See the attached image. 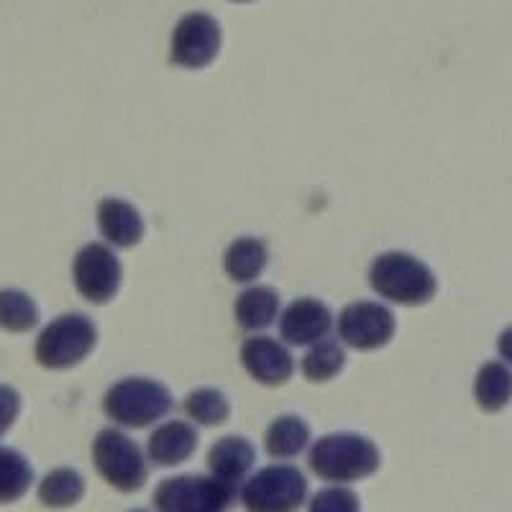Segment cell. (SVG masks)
<instances>
[{"instance_id": "9a60e30c", "label": "cell", "mask_w": 512, "mask_h": 512, "mask_svg": "<svg viewBox=\"0 0 512 512\" xmlns=\"http://www.w3.org/2000/svg\"><path fill=\"white\" fill-rule=\"evenodd\" d=\"M256 464V448L244 436L218 438L208 451V472L228 487H239L246 482Z\"/></svg>"}, {"instance_id": "7a4b0ae2", "label": "cell", "mask_w": 512, "mask_h": 512, "mask_svg": "<svg viewBox=\"0 0 512 512\" xmlns=\"http://www.w3.org/2000/svg\"><path fill=\"white\" fill-rule=\"evenodd\" d=\"M369 287L392 305L431 303L438 292L433 269L408 251H384L369 264Z\"/></svg>"}, {"instance_id": "3957f363", "label": "cell", "mask_w": 512, "mask_h": 512, "mask_svg": "<svg viewBox=\"0 0 512 512\" xmlns=\"http://www.w3.org/2000/svg\"><path fill=\"white\" fill-rule=\"evenodd\" d=\"M175 400L162 382L149 377H126L111 384L103 397L105 415L121 428H149L167 418Z\"/></svg>"}, {"instance_id": "ac0fdd59", "label": "cell", "mask_w": 512, "mask_h": 512, "mask_svg": "<svg viewBox=\"0 0 512 512\" xmlns=\"http://www.w3.org/2000/svg\"><path fill=\"white\" fill-rule=\"evenodd\" d=\"M310 446V425L300 415H280L264 433V448L277 461H290Z\"/></svg>"}, {"instance_id": "2e32d148", "label": "cell", "mask_w": 512, "mask_h": 512, "mask_svg": "<svg viewBox=\"0 0 512 512\" xmlns=\"http://www.w3.org/2000/svg\"><path fill=\"white\" fill-rule=\"evenodd\" d=\"M233 315L244 331H267L280 318V295L267 285H249L233 305Z\"/></svg>"}, {"instance_id": "484cf974", "label": "cell", "mask_w": 512, "mask_h": 512, "mask_svg": "<svg viewBox=\"0 0 512 512\" xmlns=\"http://www.w3.org/2000/svg\"><path fill=\"white\" fill-rule=\"evenodd\" d=\"M18 413H21V395H18V390H13L8 384H0V438L11 431Z\"/></svg>"}, {"instance_id": "ba28073f", "label": "cell", "mask_w": 512, "mask_h": 512, "mask_svg": "<svg viewBox=\"0 0 512 512\" xmlns=\"http://www.w3.org/2000/svg\"><path fill=\"white\" fill-rule=\"evenodd\" d=\"M72 282L88 303H111L123 282V267L118 262L116 249L100 241L82 246L72 262Z\"/></svg>"}, {"instance_id": "ffe728a7", "label": "cell", "mask_w": 512, "mask_h": 512, "mask_svg": "<svg viewBox=\"0 0 512 512\" xmlns=\"http://www.w3.org/2000/svg\"><path fill=\"white\" fill-rule=\"evenodd\" d=\"M85 497V479L75 469H54L39 482V502L52 510H64L72 507Z\"/></svg>"}, {"instance_id": "4316f807", "label": "cell", "mask_w": 512, "mask_h": 512, "mask_svg": "<svg viewBox=\"0 0 512 512\" xmlns=\"http://www.w3.org/2000/svg\"><path fill=\"white\" fill-rule=\"evenodd\" d=\"M497 351H500L502 361H507L512 367V326L500 333V338H497Z\"/></svg>"}, {"instance_id": "6da1fadb", "label": "cell", "mask_w": 512, "mask_h": 512, "mask_svg": "<svg viewBox=\"0 0 512 512\" xmlns=\"http://www.w3.org/2000/svg\"><path fill=\"white\" fill-rule=\"evenodd\" d=\"M382 464L379 448L359 433H328L310 443V472L323 482L351 484L372 477Z\"/></svg>"}, {"instance_id": "cb8c5ba5", "label": "cell", "mask_w": 512, "mask_h": 512, "mask_svg": "<svg viewBox=\"0 0 512 512\" xmlns=\"http://www.w3.org/2000/svg\"><path fill=\"white\" fill-rule=\"evenodd\" d=\"M39 323V308L24 290H0V328L8 333H26Z\"/></svg>"}, {"instance_id": "7c38bea8", "label": "cell", "mask_w": 512, "mask_h": 512, "mask_svg": "<svg viewBox=\"0 0 512 512\" xmlns=\"http://www.w3.org/2000/svg\"><path fill=\"white\" fill-rule=\"evenodd\" d=\"M333 313L315 297H297L280 313V338L287 346H313L333 331Z\"/></svg>"}, {"instance_id": "d4e9b609", "label": "cell", "mask_w": 512, "mask_h": 512, "mask_svg": "<svg viewBox=\"0 0 512 512\" xmlns=\"http://www.w3.org/2000/svg\"><path fill=\"white\" fill-rule=\"evenodd\" d=\"M308 512H361V505L354 489L346 484H333L310 497Z\"/></svg>"}, {"instance_id": "30bf717a", "label": "cell", "mask_w": 512, "mask_h": 512, "mask_svg": "<svg viewBox=\"0 0 512 512\" xmlns=\"http://www.w3.org/2000/svg\"><path fill=\"white\" fill-rule=\"evenodd\" d=\"M221 52V26L208 13H187L172 31L169 59L182 70H203Z\"/></svg>"}, {"instance_id": "d6986e66", "label": "cell", "mask_w": 512, "mask_h": 512, "mask_svg": "<svg viewBox=\"0 0 512 512\" xmlns=\"http://www.w3.org/2000/svg\"><path fill=\"white\" fill-rule=\"evenodd\" d=\"M474 400L484 413H500L512 400V372L502 361H487L474 379Z\"/></svg>"}, {"instance_id": "8fae6325", "label": "cell", "mask_w": 512, "mask_h": 512, "mask_svg": "<svg viewBox=\"0 0 512 512\" xmlns=\"http://www.w3.org/2000/svg\"><path fill=\"white\" fill-rule=\"evenodd\" d=\"M241 367L246 369L254 382L264 387H280L295 374V359L290 346L282 344L280 338L272 336H251L241 346Z\"/></svg>"}, {"instance_id": "8992f818", "label": "cell", "mask_w": 512, "mask_h": 512, "mask_svg": "<svg viewBox=\"0 0 512 512\" xmlns=\"http://www.w3.org/2000/svg\"><path fill=\"white\" fill-rule=\"evenodd\" d=\"M93 464L118 492H139L149 479V459L121 428H103L93 441Z\"/></svg>"}, {"instance_id": "e0dca14e", "label": "cell", "mask_w": 512, "mask_h": 512, "mask_svg": "<svg viewBox=\"0 0 512 512\" xmlns=\"http://www.w3.org/2000/svg\"><path fill=\"white\" fill-rule=\"evenodd\" d=\"M267 264L269 249L256 236H241V239L231 241L223 254V269H226L228 280L239 282V285H251L259 280Z\"/></svg>"}, {"instance_id": "277c9868", "label": "cell", "mask_w": 512, "mask_h": 512, "mask_svg": "<svg viewBox=\"0 0 512 512\" xmlns=\"http://www.w3.org/2000/svg\"><path fill=\"white\" fill-rule=\"evenodd\" d=\"M98 344V328L85 313H64L54 318L36 338V361L44 369L64 372L77 367Z\"/></svg>"}, {"instance_id": "4fadbf2b", "label": "cell", "mask_w": 512, "mask_h": 512, "mask_svg": "<svg viewBox=\"0 0 512 512\" xmlns=\"http://www.w3.org/2000/svg\"><path fill=\"white\" fill-rule=\"evenodd\" d=\"M198 431L190 420H164L146 438V459L154 466L185 464L198 448Z\"/></svg>"}, {"instance_id": "f1b7e54d", "label": "cell", "mask_w": 512, "mask_h": 512, "mask_svg": "<svg viewBox=\"0 0 512 512\" xmlns=\"http://www.w3.org/2000/svg\"><path fill=\"white\" fill-rule=\"evenodd\" d=\"M131 512H149V510H131Z\"/></svg>"}, {"instance_id": "5bb4252c", "label": "cell", "mask_w": 512, "mask_h": 512, "mask_svg": "<svg viewBox=\"0 0 512 512\" xmlns=\"http://www.w3.org/2000/svg\"><path fill=\"white\" fill-rule=\"evenodd\" d=\"M98 231L111 249H134L144 239L146 226L139 208L121 198H103L98 205Z\"/></svg>"}, {"instance_id": "603a6c76", "label": "cell", "mask_w": 512, "mask_h": 512, "mask_svg": "<svg viewBox=\"0 0 512 512\" xmlns=\"http://www.w3.org/2000/svg\"><path fill=\"white\" fill-rule=\"evenodd\" d=\"M182 408H185L187 420H192V425H205V428L226 423L228 415H231V402L216 387L192 390L182 402Z\"/></svg>"}, {"instance_id": "5b68a950", "label": "cell", "mask_w": 512, "mask_h": 512, "mask_svg": "<svg viewBox=\"0 0 512 512\" xmlns=\"http://www.w3.org/2000/svg\"><path fill=\"white\" fill-rule=\"evenodd\" d=\"M308 500V479L290 464H272L249 474L241 484L246 512H297Z\"/></svg>"}, {"instance_id": "9c48e42d", "label": "cell", "mask_w": 512, "mask_h": 512, "mask_svg": "<svg viewBox=\"0 0 512 512\" xmlns=\"http://www.w3.org/2000/svg\"><path fill=\"white\" fill-rule=\"evenodd\" d=\"M341 344L354 351H377L392 341L397 331L395 313L377 300H356L346 305L336 320Z\"/></svg>"}, {"instance_id": "83f0119b", "label": "cell", "mask_w": 512, "mask_h": 512, "mask_svg": "<svg viewBox=\"0 0 512 512\" xmlns=\"http://www.w3.org/2000/svg\"><path fill=\"white\" fill-rule=\"evenodd\" d=\"M236 3H249V0H236Z\"/></svg>"}, {"instance_id": "52a82bcc", "label": "cell", "mask_w": 512, "mask_h": 512, "mask_svg": "<svg viewBox=\"0 0 512 512\" xmlns=\"http://www.w3.org/2000/svg\"><path fill=\"white\" fill-rule=\"evenodd\" d=\"M236 500V489L208 474L169 477L154 489L157 512H226Z\"/></svg>"}, {"instance_id": "44dd1931", "label": "cell", "mask_w": 512, "mask_h": 512, "mask_svg": "<svg viewBox=\"0 0 512 512\" xmlns=\"http://www.w3.org/2000/svg\"><path fill=\"white\" fill-rule=\"evenodd\" d=\"M34 469L16 448L0 446V505L18 502L31 489Z\"/></svg>"}, {"instance_id": "7402d4cb", "label": "cell", "mask_w": 512, "mask_h": 512, "mask_svg": "<svg viewBox=\"0 0 512 512\" xmlns=\"http://www.w3.org/2000/svg\"><path fill=\"white\" fill-rule=\"evenodd\" d=\"M346 364L344 346L333 341V338H323L318 344L308 346V354L300 361L305 379L308 382H331L333 377L341 374Z\"/></svg>"}]
</instances>
